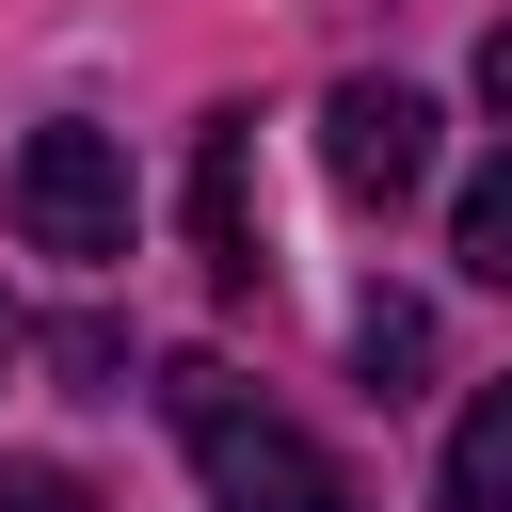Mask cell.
<instances>
[{
	"label": "cell",
	"mask_w": 512,
	"mask_h": 512,
	"mask_svg": "<svg viewBox=\"0 0 512 512\" xmlns=\"http://www.w3.org/2000/svg\"><path fill=\"white\" fill-rule=\"evenodd\" d=\"M160 400H176V448H192V480H208L224 512H368V496H352V464H336V448H304L240 368L176 352V368H160Z\"/></svg>",
	"instance_id": "cell-1"
},
{
	"label": "cell",
	"mask_w": 512,
	"mask_h": 512,
	"mask_svg": "<svg viewBox=\"0 0 512 512\" xmlns=\"http://www.w3.org/2000/svg\"><path fill=\"white\" fill-rule=\"evenodd\" d=\"M16 240L64 256V272H112V256H128V144L80 128V112L32 128V144H16Z\"/></svg>",
	"instance_id": "cell-2"
},
{
	"label": "cell",
	"mask_w": 512,
	"mask_h": 512,
	"mask_svg": "<svg viewBox=\"0 0 512 512\" xmlns=\"http://www.w3.org/2000/svg\"><path fill=\"white\" fill-rule=\"evenodd\" d=\"M320 160H336L352 208H400V192L432 176V96H416V80H336V96H320Z\"/></svg>",
	"instance_id": "cell-3"
},
{
	"label": "cell",
	"mask_w": 512,
	"mask_h": 512,
	"mask_svg": "<svg viewBox=\"0 0 512 512\" xmlns=\"http://www.w3.org/2000/svg\"><path fill=\"white\" fill-rule=\"evenodd\" d=\"M192 256H208V288L272 272L256 256V112H208V144H192Z\"/></svg>",
	"instance_id": "cell-4"
},
{
	"label": "cell",
	"mask_w": 512,
	"mask_h": 512,
	"mask_svg": "<svg viewBox=\"0 0 512 512\" xmlns=\"http://www.w3.org/2000/svg\"><path fill=\"white\" fill-rule=\"evenodd\" d=\"M448 512H512V384H480L448 416Z\"/></svg>",
	"instance_id": "cell-5"
},
{
	"label": "cell",
	"mask_w": 512,
	"mask_h": 512,
	"mask_svg": "<svg viewBox=\"0 0 512 512\" xmlns=\"http://www.w3.org/2000/svg\"><path fill=\"white\" fill-rule=\"evenodd\" d=\"M352 368H368V400H400V384L432 368V320H416L400 288H368V304H352Z\"/></svg>",
	"instance_id": "cell-6"
},
{
	"label": "cell",
	"mask_w": 512,
	"mask_h": 512,
	"mask_svg": "<svg viewBox=\"0 0 512 512\" xmlns=\"http://www.w3.org/2000/svg\"><path fill=\"white\" fill-rule=\"evenodd\" d=\"M448 256H464L480 288H512V160H480V176H464V208H448Z\"/></svg>",
	"instance_id": "cell-7"
},
{
	"label": "cell",
	"mask_w": 512,
	"mask_h": 512,
	"mask_svg": "<svg viewBox=\"0 0 512 512\" xmlns=\"http://www.w3.org/2000/svg\"><path fill=\"white\" fill-rule=\"evenodd\" d=\"M48 368H64L80 400H112V368H128V336H112V320H64V336H48Z\"/></svg>",
	"instance_id": "cell-8"
},
{
	"label": "cell",
	"mask_w": 512,
	"mask_h": 512,
	"mask_svg": "<svg viewBox=\"0 0 512 512\" xmlns=\"http://www.w3.org/2000/svg\"><path fill=\"white\" fill-rule=\"evenodd\" d=\"M0 512H96L80 464H0Z\"/></svg>",
	"instance_id": "cell-9"
},
{
	"label": "cell",
	"mask_w": 512,
	"mask_h": 512,
	"mask_svg": "<svg viewBox=\"0 0 512 512\" xmlns=\"http://www.w3.org/2000/svg\"><path fill=\"white\" fill-rule=\"evenodd\" d=\"M480 96H496V112H512V16H496V32H480Z\"/></svg>",
	"instance_id": "cell-10"
},
{
	"label": "cell",
	"mask_w": 512,
	"mask_h": 512,
	"mask_svg": "<svg viewBox=\"0 0 512 512\" xmlns=\"http://www.w3.org/2000/svg\"><path fill=\"white\" fill-rule=\"evenodd\" d=\"M16 352H32V320H16V304H0V368H16Z\"/></svg>",
	"instance_id": "cell-11"
}]
</instances>
